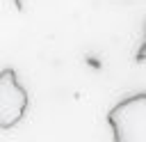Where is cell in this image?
Wrapping results in <instances>:
<instances>
[{"instance_id":"obj_1","label":"cell","mask_w":146,"mask_h":142,"mask_svg":"<svg viewBox=\"0 0 146 142\" xmlns=\"http://www.w3.org/2000/svg\"><path fill=\"white\" fill-rule=\"evenodd\" d=\"M114 142H146V92L121 98L107 112Z\"/></svg>"},{"instance_id":"obj_2","label":"cell","mask_w":146,"mask_h":142,"mask_svg":"<svg viewBox=\"0 0 146 142\" xmlns=\"http://www.w3.org/2000/svg\"><path fill=\"white\" fill-rule=\"evenodd\" d=\"M30 96L11 66L0 71V131L14 128L27 112Z\"/></svg>"},{"instance_id":"obj_3","label":"cell","mask_w":146,"mask_h":142,"mask_svg":"<svg viewBox=\"0 0 146 142\" xmlns=\"http://www.w3.org/2000/svg\"><path fill=\"white\" fill-rule=\"evenodd\" d=\"M135 60H137V62H144V60H146V34H144L141 46H139V48H137V53H135Z\"/></svg>"}]
</instances>
